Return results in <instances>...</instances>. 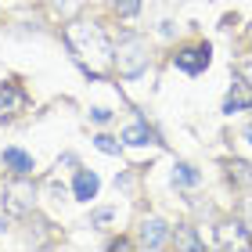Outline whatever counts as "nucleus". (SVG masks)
Instances as JSON below:
<instances>
[{"label":"nucleus","mask_w":252,"mask_h":252,"mask_svg":"<svg viewBox=\"0 0 252 252\" xmlns=\"http://www.w3.org/2000/svg\"><path fill=\"white\" fill-rule=\"evenodd\" d=\"M65 40H68V47H72L79 58L108 62V54H112L105 32H101L97 26H68V29H65Z\"/></svg>","instance_id":"1"},{"label":"nucleus","mask_w":252,"mask_h":252,"mask_svg":"<svg viewBox=\"0 0 252 252\" xmlns=\"http://www.w3.org/2000/svg\"><path fill=\"white\" fill-rule=\"evenodd\" d=\"M116 68H119V76H126V79L141 76L148 68V43L141 36H130V32H126L123 43H119V51H116Z\"/></svg>","instance_id":"2"},{"label":"nucleus","mask_w":252,"mask_h":252,"mask_svg":"<svg viewBox=\"0 0 252 252\" xmlns=\"http://www.w3.org/2000/svg\"><path fill=\"white\" fill-rule=\"evenodd\" d=\"M216 242L223 249H252V234L245 220H223L216 227Z\"/></svg>","instance_id":"3"},{"label":"nucleus","mask_w":252,"mask_h":252,"mask_svg":"<svg viewBox=\"0 0 252 252\" xmlns=\"http://www.w3.org/2000/svg\"><path fill=\"white\" fill-rule=\"evenodd\" d=\"M4 205H7V213H29L32 209V184L26 177H15L4 188Z\"/></svg>","instance_id":"4"},{"label":"nucleus","mask_w":252,"mask_h":252,"mask_svg":"<svg viewBox=\"0 0 252 252\" xmlns=\"http://www.w3.org/2000/svg\"><path fill=\"white\" fill-rule=\"evenodd\" d=\"M209 43H194V47H184L180 54H173V65L180 68V72H188V76H198L205 65H209Z\"/></svg>","instance_id":"5"},{"label":"nucleus","mask_w":252,"mask_h":252,"mask_svg":"<svg viewBox=\"0 0 252 252\" xmlns=\"http://www.w3.org/2000/svg\"><path fill=\"white\" fill-rule=\"evenodd\" d=\"M26 108V90L18 83H4L0 87V119H11Z\"/></svg>","instance_id":"6"},{"label":"nucleus","mask_w":252,"mask_h":252,"mask_svg":"<svg viewBox=\"0 0 252 252\" xmlns=\"http://www.w3.org/2000/svg\"><path fill=\"white\" fill-rule=\"evenodd\" d=\"M166 238H169V227L162 220H155V216H152V220L141 223V249H158Z\"/></svg>","instance_id":"7"},{"label":"nucleus","mask_w":252,"mask_h":252,"mask_svg":"<svg viewBox=\"0 0 252 252\" xmlns=\"http://www.w3.org/2000/svg\"><path fill=\"white\" fill-rule=\"evenodd\" d=\"M97 188H101V180L94 169H79L76 173V184H72V194L79 202H90V198H97Z\"/></svg>","instance_id":"8"},{"label":"nucleus","mask_w":252,"mask_h":252,"mask_svg":"<svg viewBox=\"0 0 252 252\" xmlns=\"http://www.w3.org/2000/svg\"><path fill=\"white\" fill-rule=\"evenodd\" d=\"M4 166H7L15 177H29L32 169H36V162H32L22 148H4Z\"/></svg>","instance_id":"9"},{"label":"nucleus","mask_w":252,"mask_h":252,"mask_svg":"<svg viewBox=\"0 0 252 252\" xmlns=\"http://www.w3.org/2000/svg\"><path fill=\"white\" fill-rule=\"evenodd\" d=\"M252 105V90H249V83H234V90L227 94V101H223V112H242V108H249Z\"/></svg>","instance_id":"10"},{"label":"nucleus","mask_w":252,"mask_h":252,"mask_svg":"<svg viewBox=\"0 0 252 252\" xmlns=\"http://www.w3.org/2000/svg\"><path fill=\"white\" fill-rule=\"evenodd\" d=\"M123 141H126V144H133V148H141V144H152V141H155V133L148 130L144 123H133V126H126V130H123Z\"/></svg>","instance_id":"11"},{"label":"nucleus","mask_w":252,"mask_h":252,"mask_svg":"<svg viewBox=\"0 0 252 252\" xmlns=\"http://www.w3.org/2000/svg\"><path fill=\"white\" fill-rule=\"evenodd\" d=\"M173 238H177V249H188V252H198V249H202V242L194 238V231H191V227H184V223L177 227Z\"/></svg>","instance_id":"12"},{"label":"nucleus","mask_w":252,"mask_h":252,"mask_svg":"<svg viewBox=\"0 0 252 252\" xmlns=\"http://www.w3.org/2000/svg\"><path fill=\"white\" fill-rule=\"evenodd\" d=\"M173 180H177V184H198V169H191L188 162H177Z\"/></svg>","instance_id":"13"},{"label":"nucleus","mask_w":252,"mask_h":252,"mask_svg":"<svg viewBox=\"0 0 252 252\" xmlns=\"http://www.w3.org/2000/svg\"><path fill=\"white\" fill-rule=\"evenodd\" d=\"M94 144H97L105 155H119V141H116V137H108V133H97V137H94Z\"/></svg>","instance_id":"14"},{"label":"nucleus","mask_w":252,"mask_h":252,"mask_svg":"<svg viewBox=\"0 0 252 252\" xmlns=\"http://www.w3.org/2000/svg\"><path fill=\"white\" fill-rule=\"evenodd\" d=\"M227 169H231V177H238L242 184H252V166L249 162H231Z\"/></svg>","instance_id":"15"},{"label":"nucleus","mask_w":252,"mask_h":252,"mask_svg":"<svg viewBox=\"0 0 252 252\" xmlns=\"http://www.w3.org/2000/svg\"><path fill=\"white\" fill-rule=\"evenodd\" d=\"M116 11H119L123 18H130V15L141 11V0H116Z\"/></svg>","instance_id":"16"},{"label":"nucleus","mask_w":252,"mask_h":252,"mask_svg":"<svg viewBox=\"0 0 252 252\" xmlns=\"http://www.w3.org/2000/svg\"><path fill=\"white\" fill-rule=\"evenodd\" d=\"M234 72H238V79H245V83L252 87V62H242V65L234 68Z\"/></svg>","instance_id":"17"},{"label":"nucleus","mask_w":252,"mask_h":252,"mask_svg":"<svg viewBox=\"0 0 252 252\" xmlns=\"http://www.w3.org/2000/svg\"><path fill=\"white\" fill-rule=\"evenodd\" d=\"M90 119H94V123H108L112 112H108V108H94V112H90Z\"/></svg>","instance_id":"18"},{"label":"nucleus","mask_w":252,"mask_h":252,"mask_svg":"<svg viewBox=\"0 0 252 252\" xmlns=\"http://www.w3.org/2000/svg\"><path fill=\"white\" fill-rule=\"evenodd\" d=\"M108 220H112V209H97L90 216V223H108Z\"/></svg>","instance_id":"19"},{"label":"nucleus","mask_w":252,"mask_h":252,"mask_svg":"<svg viewBox=\"0 0 252 252\" xmlns=\"http://www.w3.org/2000/svg\"><path fill=\"white\" fill-rule=\"evenodd\" d=\"M245 141H249V144H252V123H249V126H245Z\"/></svg>","instance_id":"20"},{"label":"nucleus","mask_w":252,"mask_h":252,"mask_svg":"<svg viewBox=\"0 0 252 252\" xmlns=\"http://www.w3.org/2000/svg\"><path fill=\"white\" fill-rule=\"evenodd\" d=\"M0 231H7V220H4V216H0Z\"/></svg>","instance_id":"21"},{"label":"nucleus","mask_w":252,"mask_h":252,"mask_svg":"<svg viewBox=\"0 0 252 252\" xmlns=\"http://www.w3.org/2000/svg\"><path fill=\"white\" fill-rule=\"evenodd\" d=\"M249 40H252V26H249Z\"/></svg>","instance_id":"22"}]
</instances>
